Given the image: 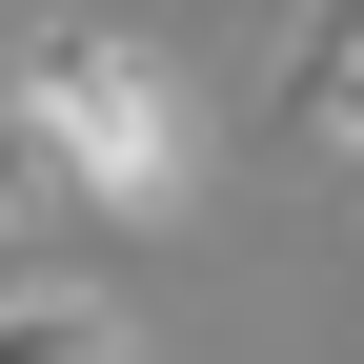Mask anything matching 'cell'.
Segmentation results:
<instances>
[{
    "label": "cell",
    "instance_id": "1",
    "mask_svg": "<svg viewBox=\"0 0 364 364\" xmlns=\"http://www.w3.org/2000/svg\"><path fill=\"white\" fill-rule=\"evenodd\" d=\"M21 102H41L61 203H102V223H182V203H203V102H182L162 41H122V21H41V41H21Z\"/></svg>",
    "mask_w": 364,
    "mask_h": 364
},
{
    "label": "cell",
    "instance_id": "3",
    "mask_svg": "<svg viewBox=\"0 0 364 364\" xmlns=\"http://www.w3.org/2000/svg\"><path fill=\"white\" fill-rule=\"evenodd\" d=\"M344 81H364V0H304V21H284V61H263V122H284V142H324V122H344Z\"/></svg>",
    "mask_w": 364,
    "mask_h": 364
},
{
    "label": "cell",
    "instance_id": "2",
    "mask_svg": "<svg viewBox=\"0 0 364 364\" xmlns=\"http://www.w3.org/2000/svg\"><path fill=\"white\" fill-rule=\"evenodd\" d=\"M0 364H122V304L81 263H0Z\"/></svg>",
    "mask_w": 364,
    "mask_h": 364
}]
</instances>
